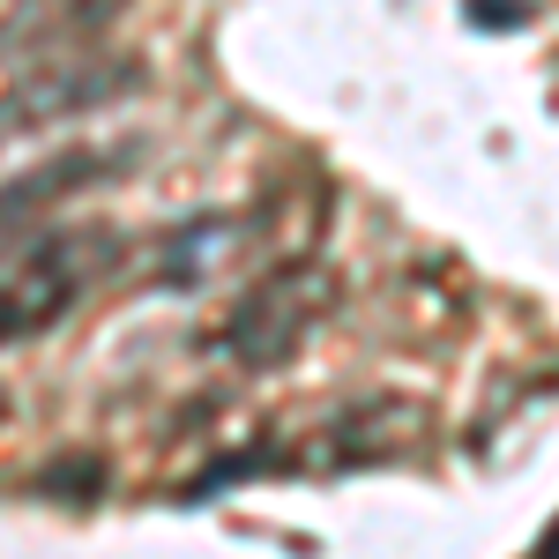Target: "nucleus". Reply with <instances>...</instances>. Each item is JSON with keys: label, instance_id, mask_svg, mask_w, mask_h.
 <instances>
[{"label": "nucleus", "instance_id": "1", "mask_svg": "<svg viewBox=\"0 0 559 559\" xmlns=\"http://www.w3.org/2000/svg\"><path fill=\"white\" fill-rule=\"evenodd\" d=\"M128 239L112 224H60L0 254V344H31L60 329L75 306L120 269Z\"/></svg>", "mask_w": 559, "mask_h": 559}, {"label": "nucleus", "instance_id": "2", "mask_svg": "<svg viewBox=\"0 0 559 559\" xmlns=\"http://www.w3.org/2000/svg\"><path fill=\"white\" fill-rule=\"evenodd\" d=\"M128 90H142V60L134 52H83V45L75 52H45L23 75H8V90H0V142L83 120V112H105Z\"/></svg>", "mask_w": 559, "mask_h": 559}, {"label": "nucleus", "instance_id": "3", "mask_svg": "<svg viewBox=\"0 0 559 559\" xmlns=\"http://www.w3.org/2000/svg\"><path fill=\"white\" fill-rule=\"evenodd\" d=\"M336 299V284H329V269L321 261H284V269H269L247 299L224 313V329H216V350L231 358V366H284L292 350L321 329V313Z\"/></svg>", "mask_w": 559, "mask_h": 559}, {"label": "nucleus", "instance_id": "4", "mask_svg": "<svg viewBox=\"0 0 559 559\" xmlns=\"http://www.w3.org/2000/svg\"><path fill=\"white\" fill-rule=\"evenodd\" d=\"M426 403H411V395H366V403H350L336 418H321V426L306 432L292 455H276L284 471H313V477H344V471H381L395 455H411L418 440H426Z\"/></svg>", "mask_w": 559, "mask_h": 559}, {"label": "nucleus", "instance_id": "5", "mask_svg": "<svg viewBox=\"0 0 559 559\" xmlns=\"http://www.w3.org/2000/svg\"><path fill=\"white\" fill-rule=\"evenodd\" d=\"M128 0H8L0 15V52L8 60H45V52H75L90 45Z\"/></svg>", "mask_w": 559, "mask_h": 559}, {"label": "nucleus", "instance_id": "6", "mask_svg": "<svg viewBox=\"0 0 559 559\" xmlns=\"http://www.w3.org/2000/svg\"><path fill=\"white\" fill-rule=\"evenodd\" d=\"M105 173H120V150H60V157L31 165V173H8L0 179V224H23L45 202H60V194H75V187H90Z\"/></svg>", "mask_w": 559, "mask_h": 559}, {"label": "nucleus", "instance_id": "7", "mask_svg": "<svg viewBox=\"0 0 559 559\" xmlns=\"http://www.w3.org/2000/svg\"><path fill=\"white\" fill-rule=\"evenodd\" d=\"M247 239H254V224H247V216H194L187 231L157 239L150 276H157V284H202V276H216V269L239 254Z\"/></svg>", "mask_w": 559, "mask_h": 559}, {"label": "nucleus", "instance_id": "8", "mask_svg": "<svg viewBox=\"0 0 559 559\" xmlns=\"http://www.w3.org/2000/svg\"><path fill=\"white\" fill-rule=\"evenodd\" d=\"M522 15H530L522 0H471V23H492V31H515Z\"/></svg>", "mask_w": 559, "mask_h": 559}, {"label": "nucleus", "instance_id": "9", "mask_svg": "<svg viewBox=\"0 0 559 559\" xmlns=\"http://www.w3.org/2000/svg\"><path fill=\"white\" fill-rule=\"evenodd\" d=\"M0 426H8V388H0Z\"/></svg>", "mask_w": 559, "mask_h": 559}]
</instances>
